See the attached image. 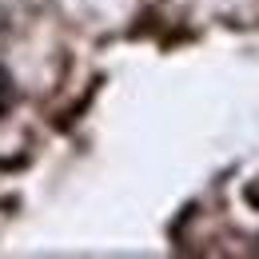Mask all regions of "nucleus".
I'll list each match as a JSON object with an SVG mask.
<instances>
[]
</instances>
